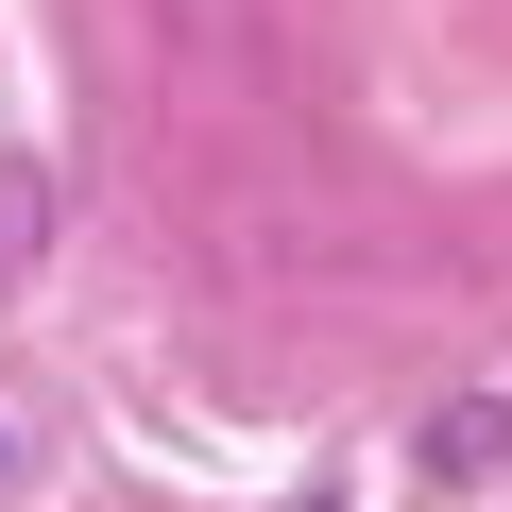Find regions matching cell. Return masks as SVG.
Masks as SVG:
<instances>
[{
	"label": "cell",
	"instance_id": "4",
	"mask_svg": "<svg viewBox=\"0 0 512 512\" xmlns=\"http://www.w3.org/2000/svg\"><path fill=\"white\" fill-rule=\"evenodd\" d=\"M0 461H18V427H0Z\"/></svg>",
	"mask_w": 512,
	"mask_h": 512
},
{
	"label": "cell",
	"instance_id": "2",
	"mask_svg": "<svg viewBox=\"0 0 512 512\" xmlns=\"http://www.w3.org/2000/svg\"><path fill=\"white\" fill-rule=\"evenodd\" d=\"M35 239H52V171H35V154H0V291L35 274Z\"/></svg>",
	"mask_w": 512,
	"mask_h": 512
},
{
	"label": "cell",
	"instance_id": "1",
	"mask_svg": "<svg viewBox=\"0 0 512 512\" xmlns=\"http://www.w3.org/2000/svg\"><path fill=\"white\" fill-rule=\"evenodd\" d=\"M495 461H512V410H495V393L427 410V478H444V495H461V478H495Z\"/></svg>",
	"mask_w": 512,
	"mask_h": 512
},
{
	"label": "cell",
	"instance_id": "3",
	"mask_svg": "<svg viewBox=\"0 0 512 512\" xmlns=\"http://www.w3.org/2000/svg\"><path fill=\"white\" fill-rule=\"evenodd\" d=\"M291 512H342V495H291Z\"/></svg>",
	"mask_w": 512,
	"mask_h": 512
}]
</instances>
